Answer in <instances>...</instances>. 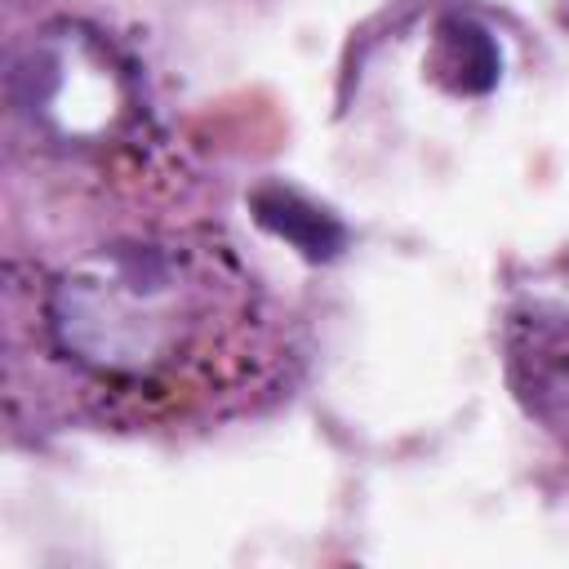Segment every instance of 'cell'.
Instances as JSON below:
<instances>
[{"mask_svg":"<svg viewBox=\"0 0 569 569\" xmlns=\"http://www.w3.org/2000/svg\"><path fill=\"white\" fill-rule=\"evenodd\" d=\"M22 80L31 120L58 138L111 133L129 107L124 80L107 62V53L84 36L71 40V31L31 49V67L22 71Z\"/></svg>","mask_w":569,"mask_h":569,"instance_id":"7a4b0ae2","label":"cell"},{"mask_svg":"<svg viewBox=\"0 0 569 569\" xmlns=\"http://www.w3.org/2000/svg\"><path fill=\"white\" fill-rule=\"evenodd\" d=\"M244 320V280L213 244L196 240L102 244L44 293L53 351L116 400L200 391L218 347Z\"/></svg>","mask_w":569,"mask_h":569,"instance_id":"6da1fadb","label":"cell"}]
</instances>
